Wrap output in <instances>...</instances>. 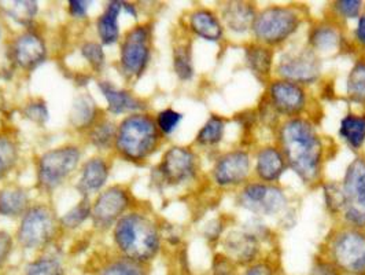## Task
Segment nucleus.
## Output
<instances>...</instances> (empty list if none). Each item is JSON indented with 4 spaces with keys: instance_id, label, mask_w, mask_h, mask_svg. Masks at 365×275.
<instances>
[{
    "instance_id": "obj_9",
    "label": "nucleus",
    "mask_w": 365,
    "mask_h": 275,
    "mask_svg": "<svg viewBox=\"0 0 365 275\" xmlns=\"http://www.w3.org/2000/svg\"><path fill=\"white\" fill-rule=\"evenodd\" d=\"M344 211L346 226L365 230V157L357 156L347 165L342 179Z\"/></svg>"
},
{
    "instance_id": "obj_21",
    "label": "nucleus",
    "mask_w": 365,
    "mask_h": 275,
    "mask_svg": "<svg viewBox=\"0 0 365 275\" xmlns=\"http://www.w3.org/2000/svg\"><path fill=\"white\" fill-rule=\"evenodd\" d=\"M342 24L335 19L319 21L309 28L308 47L317 55L329 54L344 49Z\"/></svg>"
},
{
    "instance_id": "obj_22",
    "label": "nucleus",
    "mask_w": 365,
    "mask_h": 275,
    "mask_svg": "<svg viewBox=\"0 0 365 275\" xmlns=\"http://www.w3.org/2000/svg\"><path fill=\"white\" fill-rule=\"evenodd\" d=\"M256 4L250 1H228L221 7L220 19L225 29L235 35L252 32L256 19Z\"/></svg>"
},
{
    "instance_id": "obj_31",
    "label": "nucleus",
    "mask_w": 365,
    "mask_h": 275,
    "mask_svg": "<svg viewBox=\"0 0 365 275\" xmlns=\"http://www.w3.org/2000/svg\"><path fill=\"white\" fill-rule=\"evenodd\" d=\"M117 136V124L110 120L109 116H102L87 132L88 144L99 151H108L114 149Z\"/></svg>"
},
{
    "instance_id": "obj_8",
    "label": "nucleus",
    "mask_w": 365,
    "mask_h": 275,
    "mask_svg": "<svg viewBox=\"0 0 365 275\" xmlns=\"http://www.w3.org/2000/svg\"><path fill=\"white\" fill-rule=\"evenodd\" d=\"M153 56V25L138 24L129 28L120 40V72L128 81H136L146 74Z\"/></svg>"
},
{
    "instance_id": "obj_12",
    "label": "nucleus",
    "mask_w": 365,
    "mask_h": 275,
    "mask_svg": "<svg viewBox=\"0 0 365 275\" xmlns=\"http://www.w3.org/2000/svg\"><path fill=\"white\" fill-rule=\"evenodd\" d=\"M322 69L320 55L316 54L308 46L284 51L274 68L277 79L292 81L305 89L322 79Z\"/></svg>"
},
{
    "instance_id": "obj_37",
    "label": "nucleus",
    "mask_w": 365,
    "mask_h": 275,
    "mask_svg": "<svg viewBox=\"0 0 365 275\" xmlns=\"http://www.w3.org/2000/svg\"><path fill=\"white\" fill-rule=\"evenodd\" d=\"M10 4L11 6L6 9V14L13 21H16L19 25L29 29L36 19L37 11H38L36 1L17 0V1H11Z\"/></svg>"
},
{
    "instance_id": "obj_27",
    "label": "nucleus",
    "mask_w": 365,
    "mask_h": 275,
    "mask_svg": "<svg viewBox=\"0 0 365 275\" xmlns=\"http://www.w3.org/2000/svg\"><path fill=\"white\" fill-rule=\"evenodd\" d=\"M102 111L90 94H80L74 98L69 123L78 132H88L102 117Z\"/></svg>"
},
{
    "instance_id": "obj_39",
    "label": "nucleus",
    "mask_w": 365,
    "mask_h": 275,
    "mask_svg": "<svg viewBox=\"0 0 365 275\" xmlns=\"http://www.w3.org/2000/svg\"><path fill=\"white\" fill-rule=\"evenodd\" d=\"M334 19L344 24L346 21L360 19L364 13V1L361 0H338L331 4Z\"/></svg>"
},
{
    "instance_id": "obj_29",
    "label": "nucleus",
    "mask_w": 365,
    "mask_h": 275,
    "mask_svg": "<svg viewBox=\"0 0 365 275\" xmlns=\"http://www.w3.org/2000/svg\"><path fill=\"white\" fill-rule=\"evenodd\" d=\"M95 275H148V266L115 254L101 261Z\"/></svg>"
},
{
    "instance_id": "obj_40",
    "label": "nucleus",
    "mask_w": 365,
    "mask_h": 275,
    "mask_svg": "<svg viewBox=\"0 0 365 275\" xmlns=\"http://www.w3.org/2000/svg\"><path fill=\"white\" fill-rule=\"evenodd\" d=\"M154 119H155L157 129L161 132V135L166 138L175 134V131L179 129V126L182 124V114L178 110L166 108V109L160 110L154 116Z\"/></svg>"
},
{
    "instance_id": "obj_16",
    "label": "nucleus",
    "mask_w": 365,
    "mask_h": 275,
    "mask_svg": "<svg viewBox=\"0 0 365 275\" xmlns=\"http://www.w3.org/2000/svg\"><path fill=\"white\" fill-rule=\"evenodd\" d=\"M9 54L16 68L22 72H34L47 59L48 49L46 39L29 28L11 40Z\"/></svg>"
},
{
    "instance_id": "obj_49",
    "label": "nucleus",
    "mask_w": 365,
    "mask_h": 275,
    "mask_svg": "<svg viewBox=\"0 0 365 275\" xmlns=\"http://www.w3.org/2000/svg\"><path fill=\"white\" fill-rule=\"evenodd\" d=\"M123 11H125L127 14H130L133 19H138V9L133 3L123 1Z\"/></svg>"
},
{
    "instance_id": "obj_17",
    "label": "nucleus",
    "mask_w": 365,
    "mask_h": 275,
    "mask_svg": "<svg viewBox=\"0 0 365 275\" xmlns=\"http://www.w3.org/2000/svg\"><path fill=\"white\" fill-rule=\"evenodd\" d=\"M222 254L232 260L237 267L246 269L262 257L261 237L246 229H232L221 239Z\"/></svg>"
},
{
    "instance_id": "obj_7",
    "label": "nucleus",
    "mask_w": 365,
    "mask_h": 275,
    "mask_svg": "<svg viewBox=\"0 0 365 275\" xmlns=\"http://www.w3.org/2000/svg\"><path fill=\"white\" fill-rule=\"evenodd\" d=\"M83 151L77 145H62L50 149L37 157L36 182L44 193H53L78 169Z\"/></svg>"
},
{
    "instance_id": "obj_4",
    "label": "nucleus",
    "mask_w": 365,
    "mask_h": 275,
    "mask_svg": "<svg viewBox=\"0 0 365 275\" xmlns=\"http://www.w3.org/2000/svg\"><path fill=\"white\" fill-rule=\"evenodd\" d=\"M61 233L54 206L47 202H35L19 219L14 239L25 251L44 252L54 245Z\"/></svg>"
},
{
    "instance_id": "obj_46",
    "label": "nucleus",
    "mask_w": 365,
    "mask_h": 275,
    "mask_svg": "<svg viewBox=\"0 0 365 275\" xmlns=\"http://www.w3.org/2000/svg\"><path fill=\"white\" fill-rule=\"evenodd\" d=\"M14 245H16L14 237L7 231L0 230V270L9 261V259L13 254Z\"/></svg>"
},
{
    "instance_id": "obj_15",
    "label": "nucleus",
    "mask_w": 365,
    "mask_h": 275,
    "mask_svg": "<svg viewBox=\"0 0 365 275\" xmlns=\"http://www.w3.org/2000/svg\"><path fill=\"white\" fill-rule=\"evenodd\" d=\"M253 172V159L249 150L234 149L222 153L212 168V179L220 189L243 187Z\"/></svg>"
},
{
    "instance_id": "obj_34",
    "label": "nucleus",
    "mask_w": 365,
    "mask_h": 275,
    "mask_svg": "<svg viewBox=\"0 0 365 275\" xmlns=\"http://www.w3.org/2000/svg\"><path fill=\"white\" fill-rule=\"evenodd\" d=\"M173 71L180 81H191L195 69L192 61V47L190 41H180L173 47Z\"/></svg>"
},
{
    "instance_id": "obj_24",
    "label": "nucleus",
    "mask_w": 365,
    "mask_h": 275,
    "mask_svg": "<svg viewBox=\"0 0 365 275\" xmlns=\"http://www.w3.org/2000/svg\"><path fill=\"white\" fill-rule=\"evenodd\" d=\"M245 64L262 84H269L274 71V49L252 41L245 46Z\"/></svg>"
},
{
    "instance_id": "obj_20",
    "label": "nucleus",
    "mask_w": 365,
    "mask_h": 275,
    "mask_svg": "<svg viewBox=\"0 0 365 275\" xmlns=\"http://www.w3.org/2000/svg\"><path fill=\"white\" fill-rule=\"evenodd\" d=\"M287 169L284 154L277 145H265L257 150L253 172L258 182L276 184Z\"/></svg>"
},
{
    "instance_id": "obj_35",
    "label": "nucleus",
    "mask_w": 365,
    "mask_h": 275,
    "mask_svg": "<svg viewBox=\"0 0 365 275\" xmlns=\"http://www.w3.org/2000/svg\"><path fill=\"white\" fill-rule=\"evenodd\" d=\"M91 216L92 204L90 199H81L66 214L59 216V224L62 231H76L84 226L86 221L91 220Z\"/></svg>"
},
{
    "instance_id": "obj_33",
    "label": "nucleus",
    "mask_w": 365,
    "mask_h": 275,
    "mask_svg": "<svg viewBox=\"0 0 365 275\" xmlns=\"http://www.w3.org/2000/svg\"><path fill=\"white\" fill-rule=\"evenodd\" d=\"M347 99L365 108V56H360L354 61L346 80Z\"/></svg>"
},
{
    "instance_id": "obj_38",
    "label": "nucleus",
    "mask_w": 365,
    "mask_h": 275,
    "mask_svg": "<svg viewBox=\"0 0 365 275\" xmlns=\"http://www.w3.org/2000/svg\"><path fill=\"white\" fill-rule=\"evenodd\" d=\"M80 53L93 74H99L103 72L106 66V53L99 41L86 40L80 46Z\"/></svg>"
},
{
    "instance_id": "obj_36",
    "label": "nucleus",
    "mask_w": 365,
    "mask_h": 275,
    "mask_svg": "<svg viewBox=\"0 0 365 275\" xmlns=\"http://www.w3.org/2000/svg\"><path fill=\"white\" fill-rule=\"evenodd\" d=\"M19 149L17 142L10 136L0 134V182L6 179L17 166Z\"/></svg>"
},
{
    "instance_id": "obj_1",
    "label": "nucleus",
    "mask_w": 365,
    "mask_h": 275,
    "mask_svg": "<svg viewBox=\"0 0 365 275\" xmlns=\"http://www.w3.org/2000/svg\"><path fill=\"white\" fill-rule=\"evenodd\" d=\"M276 136L277 146L292 172L305 184H319L326 149L311 119L301 116L280 121Z\"/></svg>"
},
{
    "instance_id": "obj_23",
    "label": "nucleus",
    "mask_w": 365,
    "mask_h": 275,
    "mask_svg": "<svg viewBox=\"0 0 365 275\" xmlns=\"http://www.w3.org/2000/svg\"><path fill=\"white\" fill-rule=\"evenodd\" d=\"M188 29L194 36L200 37L205 41L219 43L224 39L225 28L221 22L219 14L210 9L200 7L190 13Z\"/></svg>"
},
{
    "instance_id": "obj_13",
    "label": "nucleus",
    "mask_w": 365,
    "mask_h": 275,
    "mask_svg": "<svg viewBox=\"0 0 365 275\" xmlns=\"http://www.w3.org/2000/svg\"><path fill=\"white\" fill-rule=\"evenodd\" d=\"M200 172L198 154L185 146H172L165 150L155 168L158 182L168 187H178L192 182Z\"/></svg>"
},
{
    "instance_id": "obj_28",
    "label": "nucleus",
    "mask_w": 365,
    "mask_h": 275,
    "mask_svg": "<svg viewBox=\"0 0 365 275\" xmlns=\"http://www.w3.org/2000/svg\"><path fill=\"white\" fill-rule=\"evenodd\" d=\"M338 135L353 151H360L365 145V113L345 114L339 121Z\"/></svg>"
},
{
    "instance_id": "obj_42",
    "label": "nucleus",
    "mask_w": 365,
    "mask_h": 275,
    "mask_svg": "<svg viewBox=\"0 0 365 275\" xmlns=\"http://www.w3.org/2000/svg\"><path fill=\"white\" fill-rule=\"evenodd\" d=\"M22 111L29 121L38 124V126H44L50 119V111L47 108V104L43 99H32L31 102H28L25 105Z\"/></svg>"
},
{
    "instance_id": "obj_50",
    "label": "nucleus",
    "mask_w": 365,
    "mask_h": 275,
    "mask_svg": "<svg viewBox=\"0 0 365 275\" xmlns=\"http://www.w3.org/2000/svg\"><path fill=\"white\" fill-rule=\"evenodd\" d=\"M0 37H1V28H0Z\"/></svg>"
},
{
    "instance_id": "obj_2",
    "label": "nucleus",
    "mask_w": 365,
    "mask_h": 275,
    "mask_svg": "<svg viewBox=\"0 0 365 275\" xmlns=\"http://www.w3.org/2000/svg\"><path fill=\"white\" fill-rule=\"evenodd\" d=\"M115 254L148 266L163 251V229L155 216L135 206L111 229Z\"/></svg>"
},
{
    "instance_id": "obj_5",
    "label": "nucleus",
    "mask_w": 365,
    "mask_h": 275,
    "mask_svg": "<svg viewBox=\"0 0 365 275\" xmlns=\"http://www.w3.org/2000/svg\"><path fill=\"white\" fill-rule=\"evenodd\" d=\"M302 11L297 6H268L257 13L252 34L255 41L274 49L292 39L302 24Z\"/></svg>"
},
{
    "instance_id": "obj_3",
    "label": "nucleus",
    "mask_w": 365,
    "mask_h": 275,
    "mask_svg": "<svg viewBox=\"0 0 365 275\" xmlns=\"http://www.w3.org/2000/svg\"><path fill=\"white\" fill-rule=\"evenodd\" d=\"M164 136L150 113H133L117 124L114 151L123 160L143 164L161 147Z\"/></svg>"
},
{
    "instance_id": "obj_19",
    "label": "nucleus",
    "mask_w": 365,
    "mask_h": 275,
    "mask_svg": "<svg viewBox=\"0 0 365 275\" xmlns=\"http://www.w3.org/2000/svg\"><path fill=\"white\" fill-rule=\"evenodd\" d=\"M98 89L106 101V111L111 116H129L133 113H143L147 104L127 89H118L109 80H99Z\"/></svg>"
},
{
    "instance_id": "obj_44",
    "label": "nucleus",
    "mask_w": 365,
    "mask_h": 275,
    "mask_svg": "<svg viewBox=\"0 0 365 275\" xmlns=\"http://www.w3.org/2000/svg\"><path fill=\"white\" fill-rule=\"evenodd\" d=\"M239 275H280L279 266L271 257H262L255 264L242 269Z\"/></svg>"
},
{
    "instance_id": "obj_14",
    "label": "nucleus",
    "mask_w": 365,
    "mask_h": 275,
    "mask_svg": "<svg viewBox=\"0 0 365 275\" xmlns=\"http://www.w3.org/2000/svg\"><path fill=\"white\" fill-rule=\"evenodd\" d=\"M271 109L280 119L301 117L309 108V95L305 87L283 79H274L264 95Z\"/></svg>"
},
{
    "instance_id": "obj_11",
    "label": "nucleus",
    "mask_w": 365,
    "mask_h": 275,
    "mask_svg": "<svg viewBox=\"0 0 365 275\" xmlns=\"http://www.w3.org/2000/svg\"><path fill=\"white\" fill-rule=\"evenodd\" d=\"M237 204L259 218L277 216L289 206V197L277 184L247 182L237 193Z\"/></svg>"
},
{
    "instance_id": "obj_10",
    "label": "nucleus",
    "mask_w": 365,
    "mask_h": 275,
    "mask_svg": "<svg viewBox=\"0 0 365 275\" xmlns=\"http://www.w3.org/2000/svg\"><path fill=\"white\" fill-rule=\"evenodd\" d=\"M135 206V199L129 187L124 184L109 186L92 202V226L99 231L111 230Z\"/></svg>"
},
{
    "instance_id": "obj_6",
    "label": "nucleus",
    "mask_w": 365,
    "mask_h": 275,
    "mask_svg": "<svg viewBox=\"0 0 365 275\" xmlns=\"http://www.w3.org/2000/svg\"><path fill=\"white\" fill-rule=\"evenodd\" d=\"M322 255L342 275H365V230L342 226L327 239Z\"/></svg>"
},
{
    "instance_id": "obj_45",
    "label": "nucleus",
    "mask_w": 365,
    "mask_h": 275,
    "mask_svg": "<svg viewBox=\"0 0 365 275\" xmlns=\"http://www.w3.org/2000/svg\"><path fill=\"white\" fill-rule=\"evenodd\" d=\"M309 275H342V273L327 257L320 255L313 260Z\"/></svg>"
},
{
    "instance_id": "obj_25",
    "label": "nucleus",
    "mask_w": 365,
    "mask_h": 275,
    "mask_svg": "<svg viewBox=\"0 0 365 275\" xmlns=\"http://www.w3.org/2000/svg\"><path fill=\"white\" fill-rule=\"evenodd\" d=\"M32 205L29 193L19 184H6L0 187V216L9 219L22 218Z\"/></svg>"
},
{
    "instance_id": "obj_18",
    "label": "nucleus",
    "mask_w": 365,
    "mask_h": 275,
    "mask_svg": "<svg viewBox=\"0 0 365 275\" xmlns=\"http://www.w3.org/2000/svg\"><path fill=\"white\" fill-rule=\"evenodd\" d=\"M110 163L103 156H93L84 161L78 179L76 184V190L80 193L81 199H91V196H98L109 181Z\"/></svg>"
},
{
    "instance_id": "obj_41",
    "label": "nucleus",
    "mask_w": 365,
    "mask_h": 275,
    "mask_svg": "<svg viewBox=\"0 0 365 275\" xmlns=\"http://www.w3.org/2000/svg\"><path fill=\"white\" fill-rule=\"evenodd\" d=\"M323 193H324V201L329 209V214L334 216L342 215L344 211V193H342V184L341 182H329L323 184Z\"/></svg>"
},
{
    "instance_id": "obj_48",
    "label": "nucleus",
    "mask_w": 365,
    "mask_h": 275,
    "mask_svg": "<svg viewBox=\"0 0 365 275\" xmlns=\"http://www.w3.org/2000/svg\"><path fill=\"white\" fill-rule=\"evenodd\" d=\"M353 40L354 43L365 51V13L360 16V19H357L356 28L353 31Z\"/></svg>"
},
{
    "instance_id": "obj_30",
    "label": "nucleus",
    "mask_w": 365,
    "mask_h": 275,
    "mask_svg": "<svg viewBox=\"0 0 365 275\" xmlns=\"http://www.w3.org/2000/svg\"><path fill=\"white\" fill-rule=\"evenodd\" d=\"M21 275H66V267L59 255L44 251L22 267Z\"/></svg>"
},
{
    "instance_id": "obj_32",
    "label": "nucleus",
    "mask_w": 365,
    "mask_h": 275,
    "mask_svg": "<svg viewBox=\"0 0 365 275\" xmlns=\"http://www.w3.org/2000/svg\"><path fill=\"white\" fill-rule=\"evenodd\" d=\"M227 120L217 114H212L202 126L195 136V145L202 149H215L224 139Z\"/></svg>"
},
{
    "instance_id": "obj_26",
    "label": "nucleus",
    "mask_w": 365,
    "mask_h": 275,
    "mask_svg": "<svg viewBox=\"0 0 365 275\" xmlns=\"http://www.w3.org/2000/svg\"><path fill=\"white\" fill-rule=\"evenodd\" d=\"M123 13V1L111 0L102 14L96 19V34L102 46H114L120 43L121 32L118 19Z\"/></svg>"
},
{
    "instance_id": "obj_43",
    "label": "nucleus",
    "mask_w": 365,
    "mask_h": 275,
    "mask_svg": "<svg viewBox=\"0 0 365 275\" xmlns=\"http://www.w3.org/2000/svg\"><path fill=\"white\" fill-rule=\"evenodd\" d=\"M240 269L222 252L215 254L210 266V275H239Z\"/></svg>"
},
{
    "instance_id": "obj_47",
    "label": "nucleus",
    "mask_w": 365,
    "mask_h": 275,
    "mask_svg": "<svg viewBox=\"0 0 365 275\" xmlns=\"http://www.w3.org/2000/svg\"><path fill=\"white\" fill-rule=\"evenodd\" d=\"M91 1L86 0H71L68 3V11L69 16L74 19H86L88 17V10H90Z\"/></svg>"
}]
</instances>
